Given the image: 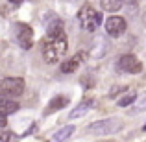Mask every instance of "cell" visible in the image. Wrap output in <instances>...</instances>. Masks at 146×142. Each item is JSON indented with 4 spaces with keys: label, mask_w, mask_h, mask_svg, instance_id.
<instances>
[{
    "label": "cell",
    "mask_w": 146,
    "mask_h": 142,
    "mask_svg": "<svg viewBox=\"0 0 146 142\" xmlns=\"http://www.w3.org/2000/svg\"><path fill=\"white\" fill-rule=\"evenodd\" d=\"M135 100H137V94H135V92H129V94L122 96V98L118 100L117 103H118V105H120V107H128V105H131V103L135 102Z\"/></svg>",
    "instance_id": "obj_15"
},
{
    "label": "cell",
    "mask_w": 146,
    "mask_h": 142,
    "mask_svg": "<svg viewBox=\"0 0 146 142\" xmlns=\"http://www.w3.org/2000/svg\"><path fill=\"white\" fill-rule=\"evenodd\" d=\"M15 30H17V44L19 46L22 50L32 48V44H33V30L30 28L28 24H22V22H19Z\"/></svg>",
    "instance_id": "obj_6"
},
{
    "label": "cell",
    "mask_w": 146,
    "mask_h": 142,
    "mask_svg": "<svg viewBox=\"0 0 146 142\" xmlns=\"http://www.w3.org/2000/svg\"><path fill=\"white\" fill-rule=\"evenodd\" d=\"M46 32L48 33H57V32H63V22L59 18H54L52 22L46 26Z\"/></svg>",
    "instance_id": "obj_14"
},
{
    "label": "cell",
    "mask_w": 146,
    "mask_h": 142,
    "mask_svg": "<svg viewBox=\"0 0 146 142\" xmlns=\"http://www.w3.org/2000/svg\"><path fill=\"white\" fill-rule=\"evenodd\" d=\"M72 133H74V127H72V125H65V127H61L59 131L54 133L52 139H54V142H65Z\"/></svg>",
    "instance_id": "obj_12"
},
{
    "label": "cell",
    "mask_w": 146,
    "mask_h": 142,
    "mask_svg": "<svg viewBox=\"0 0 146 142\" xmlns=\"http://www.w3.org/2000/svg\"><path fill=\"white\" fill-rule=\"evenodd\" d=\"M117 67L120 72H128V74H139V72H143V63L133 53H124L117 61Z\"/></svg>",
    "instance_id": "obj_5"
},
{
    "label": "cell",
    "mask_w": 146,
    "mask_h": 142,
    "mask_svg": "<svg viewBox=\"0 0 146 142\" xmlns=\"http://www.w3.org/2000/svg\"><path fill=\"white\" fill-rule=\"evenodd\" d=\"M67 103H68V98H65V96H56V98L48 103V107L44 109V114H50V113H54V111H57V109H63Z\"/></svg>",
    "instance_id": "obj_11"
},
{
    "label": "cell",
    "mask_w": 146,
    "mask_h": 142,
    "mask_svg": "<svg viewBox=\"0 0 146 142\" xmlns=\"http://www.w3.org/2000/svg\"><path fill=\"white\" fill-rule=\"evenodd\" d=\"M122 4H124V0H100V6H102V9L109 11V13L118 11V9L122 7Z\"/></svg>",
    "instance_id": "obj_13"
},
{
    "label": "cell",
    "mask_w": 146,
    "mask_h": 142,
    "mask_svg": "<svg viewBox=\"0 0 146 142\" xmlns=\"http://www.w3.org/2000/svg\"><path fill=\"white\" fill-rule=\"evenodd\" d=\"M6 124H7V116L0 113V127H6Z\"/></svg>",
    "instance_id": "obj_18"
},
{
    "label": "cell",
    "mask_w": 146,
    "mask_h": 142,
    "mask_svg": "<svg viewBox=\"0 0 146 142\" xmlns=\"http://www.w3.org/2000/svg\"><path fill=\"white\" fill-rule=\"evenodd\" d=\"M19 111V102H15L13 98H0V113L2 114H13Z\"/></svg>",
    "instance_id": "obj_10"
},
{
    "label": "cell",
    "mask_w": 146,
    "mask_h": 142,
    "mask_svg": "<svg viewBox=\"0 0 146 142\" xmlns=\"http://www.w3.org/2000/svg\"><path fill=\"white\" fill-rule=\"evenodd\" d=\"M78 22L85 32H94L102 24V13L94 9L91 4H83L78 11Z\"/></svg>",
    "instance_id": "obj_2"
},
{
    "label": "cell",
    "mask_w": 146,
    "mask_h": 142,
    "mask_svg": "<svg viewBox=\"0 0 146 142\" xmlns=\"http://www.w3.org/2000/svg\"><path fill=\"white\" fill-rule=\"evenodd\" d=\"M143 131H146V125H144V127H143Z\"/></svg>",
    "instance_id": "obj_21"
},
{
    "label": "cell",
    "mask_w": 146,
    "mask_h": 142,
    "mask_svg": "<svg viewBox=\"0 0 146 142\" xmlns=\"http://www.w3.org/2000/svg\"><path fill=\"white\" fill-rule=\"evenodd\" d=\"M24 92L22 78H4L0 79V98H17Z\"/></svg>",
    "instance_id": "obj_4"
},
{
    "label": "cell",
    "mask_w": 146,
    "mask_h": 142,
    "mask_svg": "<svg viewBox=\"0 0 146 142\" xmlns=\"http://www.w3.org/2000/svg\"><path fill=\"white\" fill-rule=\"evenodd\" d=\"M122 129V120L120 118H104V120H96L93 124H89L87 131L91 135H98V137H104V135H113V133L120 131Z\"/></svg>",
    "instance_id": "obj_3"
},
{
    "label": "cell",
    "mask_w": 146,
    "mask_h": 142,
    "mask_svg": "<svg viewBox=\"0 0 146 142\" xmlns=\"http://www.w3.org/2000/svg\"><path fill=\"white\" fill-rule=\"evenodd\" d=\"M106 32L109 33L111 37H120L122 33L126 32V20L118 15H113L106 20Z\"/></svg>",
    "instance_id": "obj_7"
},
{
    "label": "cell",
    "mask_w": 146,
    "mask_h": 142,
    "mask_svg": "<svg viewBox=\"0 0 146 142\" xmlns=\"http://www.w3.org/2000/svg\"><path fill=\"white\" fill-rule=\"evenodd\" d=\"M68 48L67 35L63 32L57 33H48V37L43 41V57L46 63H57L65 55Z\"/></svg>",
    "instance_id": "obj_1"
},
{
    "label": "cell",
    "mask_w": 146,
    "mask_h": 142,
    "mask_svg": "<svg viewBox=\"0 0 146 142\" xmlns=\"http://www.w3.org/2000/svg\"><path fill=\"white\" fill-rule=\"evenodd\" d=\"M93 105H94V100H93V98H85L82 103H80V105L74 107V111H72L68 116H70V118H80V116H83V114L89 113Z\"/></svg>",
    "instance_id": "obj_9"
},
{
    "label": "cell",
    "mask_w": 146,
    "mask_h": 142,
    "mask_svg": "<svg viewBox=\"0 0 146 142\" xmlns=\"http://www.w3.org/2000/svg\"><path fill=\"white\" fill-rule=\"evenodd\" d=\"M0 142H17V137L11 131H0Z\"/></svg>",
    "instance_id": "obj_16"
},
{
    "label": "cell",
    "mask_w": 146,
    "mask_h": 142,
    "mask_svg": "<svg viewBox=\"0 0 146 142\" xmlns=\"http://www.w3.org/2000/svg\"><path fill=\"white\" fill-rule=\"evenodd\" d=\"M11 4H21V2H24V0H9Z\"/></svg>",
    "instance_id": "obj_19"
},
{
    "label": "cell",
    "mask_w": 146,
    "mask_h": 142,
    "mask_svg": "<svg viewBox=\"0 0 146 142\" xmlns=\"http://www.w3.org/2000/svg\"><path fill=\"white\" fill-rule=\"evenodd\" d=\"M144 109H146V98L133 107V109H131V114H137V113H141V111H144Z\"/></svg>",
    "instance_id": "obj_17"
},
{
    "label": "cell",
    "mask_w": 146,
    "mask_h": 142,
    "mask_svg": "<svg viewBox=\"0 0 146 142\" xmlns=\"http://www.w3.org/2000/svg\"><path fill=\"white\" fill-rule=\"evenodd\" d=\"M124 2H129V4H137L139 0H124Z\"/></svg>",
    "instance_id": "obj_20"
},
{
    "label": "cell",
    "mask_w": 146,
    "mask_h": 142,
    "mask_svg": "<svg viewBox=\"0 0 146 142\" xmlns=\"http://www.w3.org/2000/svg\"><path fill=\"white\" fill-rule=\"evenodd\" d=\"M85 59H87V52H78L76 55H72L70 59L61 63V72H63V74H70V72H74Z\"/></svg>",
    "instance_id": "obj_8"
}]
</instances>
